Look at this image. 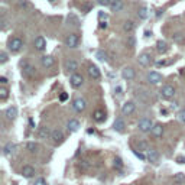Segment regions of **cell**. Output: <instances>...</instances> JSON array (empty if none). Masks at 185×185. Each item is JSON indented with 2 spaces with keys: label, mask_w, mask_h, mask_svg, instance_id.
Returning a JSON list of instances; mask_svg holds the SVG:
<instances>
[{
  "label": "cell",
  "mask_w": 185,
  "mask_h": 185,
  "mask_svg": "<svg viewBox=\"0 0 185 185\" xmlns=\"http://www.w3.org/2000/svg\"><path fill=\"white\" fill-rule=\"evenodd\" d=\"M8 97H9V90L6 87H2V88H0V100L4 101Z\"/></svg>",
  "instance_id": "32"
},
{
  "label": "cell",
  "mask_w": 185,
  "mask_h": 185,
  "mask_svg": "<svg viewBox=\"0 0 185 185\" xmlns=\"http://www.w3.org/2000/svg\"><path fill=\"white\" fill-rule=\"evenodd\" d=\"M135 109H136L135 103H133V101H127V103L123 104V107H121V114H123V116H130V114L135 111Z\"/></svg>",
  "instance_id": "6"
},
{
  "label": "cell",
  "mask_w": 185,
  "mask_h": 185,
  "mask_svg": "<svg viewBox=\"0 0 185 185\" xmlns=\"http://www.w3.org/2000/svg\"><path fill=\"white\" fill-rule=\"evenodd\" d=\"M174 39H175L177 42L182 41V35H181V33H175V35H174Z\"/></svg>",
  "instance_id": "42"
},
{
  "label": "cell",
  "mask_w": 185,
  "mask_h": 185,
  "mask_svg": "<svg viewBox=\"0 0 185 185\" xmlns=\"http://www.w3.org/2000/svg\"><path fill=\"white\" fill-rule=\"evenodd\" d=\"M156 49H158L159 54H165L166 51H168V44H166L165 41H158V44H156Z\"/></svg>",
  "instance_id": "25"
},
{
  "label": "cell",
  "mask_w": 185,
  "mask_h": 185,
  "mask_svg": "<svg viewBox=\"0 0 185 185\" xmlns=\"http://www.w3.org/2000/svg\"><path fill=\"white\" fill-rule=\"evenodd\" d=\"M135 75H136V72H135V69H133L132 67H125L123 71H121V77H123L125 80H127V81L133 80L135 78Z\"/></svg>",
  "instance_id": "9"
},
{
  "label": "cell",
  "mask_w": 185,
  "mask_h": 185,
  "mask_svg": "<svg viewBox=\"0 0 185 185\" xmlns=\"http://www.w3.org/2000/svg\"><path fill=\"white\" fill-rule=\"evenodd\" d=\"M69 81H71V85H72V87H74V88H78V87H81V85H83L84 78H83V75H80V74H72L71 78H69Z\"/></svg>",
  "instance_id": "7"
},
{
  "label": "cell",
  "mask_w": 185,
  "mask_h": 185,
  "mask_svg": "<svg viewBox=\"0 0 185 185\" xmlns=\"http://www.w3.org/2000/svg\"><path fill=\"white\" fill-rule=\"evenodd\" d=\"M26 149L29 152H36V149H38V145L35 143V142H29V143L26 145Z\"/></svg>",
  "instance_id": "33"
},
{
  "label": "cell",
  "mask_w": 185,
  "mask_h": 185,
  "mask_svg": "<svg viewBox=\"0 0 185 185\" xmlns=\"http://www.w3.org/2000/svg\"><path fill=\"white\" fill-rule=\"evenodd\" d=\"M121 166H123V162H121L120 158H116L114 159V168H117V169H121Z\"/></svg>",
  "instance_id": "36"
},
{
  "label": "cell",
  "mask_w": 185,
  "mask_h": 185,
  "mask_svg": "<svg viewBox=\"0 0 185 185\" xmlns=\"http://www.w3.org/2000/svg\"><path fill=\"white\" fill-rule=\"evenodd\" d=\"M95 58H97L98 61H101V62H106V61H107V54L104 52V51H97Z\"/></svg>",
  "instance_id": "30"
},
{
  "label": "cell",
  "mask_w": 185,
  "mask_h": 185,
  "mask_svg": "<svg viewBox=\"0 0 185 185\" xmlns=\"http://www.w3.org/2000/svg\"><path fill=\"white\" fill-rule=\"evenodd\" d=\"M22 175H23L25 178H32V177L35 175V168H32V166H29V165L23 166Z\"/></svg>",
  "instance_id": "24"
},
{
  "label": "cell",
  "mask_w": 185,
  "mask_h": 185,
  "mask_svg": "<svg viewBox=\"0 0 185 185\" xmlns=\"http://www.w3.org/2000/svg\"><path fill=\"white\" fill-rule=\"evenodd\" d=\"M8 54L6 52H0V64H6L8 62Z\"/></svg>",
  "instance_id": "35"
},
{
  "label": "cell",
  "mask_w": 185,
  "mask_h": 185,
  "mask_svg": "<svg viewBox=\"0 0 185 185\" xmlns=\"http://www.w3.org/2000/svg\"><path fill=\"white\" fill-rule=\"evenodd\" d=\"M153 126H155V125L152 123V120H149V119H142V120L139 121V125H137V127H139V130H140V132L146 133V132H151Z\"/></svg>",
  "instance_id": "2"
},
{
  "label": "cell",
  "mask_w": 185,
  "mask_h": 185,
  "mask_svg": "<svg viewBox=\"0 0 185 185\" xmlns=\"http://www.w3.org/2000/svg\"><path fill=\"white\" fill-rule=\"evenodd\" d=\"M184 72H185V71H184Z\"/></svg>",
  "instance_id": "50"
},
{
  "label": "cell",
  "mask_w": 185,
  "mask_h": 185,
  "mask_svg": "<svg viewBox=\"0 0 185 185\" xmlns=\"http://www.w3.org/2000/svg\"><path fill=\"white\" fill-rule=\"evenodd\" d=\"M174 182H177V184L185 182V174H182V172H178V174H175V177H174Z\"/></svg>",
  "instance_id": "31"
},
{
  "label": "cell",
  "mask_w": 185,
  "mask_h": 185,
  "mask_svg": "<svg viewBox=\"0 0 185 185\" xmlns=\"http://www.w3.org/2000/svg\"><path fill=\"white\" fill-rule=\"evenodd\" d=\"M123 29H125V32H133V29H135V23L132 22V20H126L125 25H123Z\"/></svg>",
  "instance_id": "28"
},
{
  "label": "cell",
  "mask_w": 185,
  "mask_h": 185,
  "mask_svg": "<svg viewBox=\"0 0 185 185\" xmlns=\"http://www.w3.org/2000/svg\"><path fill=\"white\" fill-rule=\"evenodd\" d=\"M159 159V152L156 149H149L147 151V161L152 163H156Z\"/></svg>",
  "instance_id": "12"
},
{
  "label": "cell",
  "mask_w": 185,
  "mask_h": 185,
  "mask_svg": "<svg viewBox=\"0 0 185 185\" xmlns=\"http://www.w3.org/2000/svg\"><path fill=\"white\" fill-rule=\"evenodd\" d=\"M113 127H114V130L116 132H123L125 130V127H126V123H125V120L121 119V117H117L116 120H114V125H113Z\"/></svg>",
  "instance_id": "11"
},
{
  "label": "cell",
  "mask_w": 185,
  "mask_h": 185,
  "mask_svg": "<svg viewBox=\"0 0 185 185\" xmlns=\"http://www.w3.org/2000/svg\"><path fill=\"white\" fill-rule=\"evenodd\" d=\"M51 135H52V132H51V129L49 127H41L38 132V136L39 139H48V137H51Z\"/></svg>",
  "instance_id": "19"
},
{
  "label": "cell",
  "mask_w": 185,
  "mask_h": 185,
  "mask_svg": "<svg viewBox=\"0 0 185 185\" xmlns=\"http://www.w3.org/2000/svg\"><path fill=\"white\" fill-rule=\"evenodd\" d=\"M98 26H100V29H106V28H107V22H100Z\"/></svg>",
  "instance_id": "45"
},
{
  "label": "cell",
  "mask_w": 185,
  "mask_h": 185,
  "mask_svg": "<svg viewBox=\"0 0 185 185\" xmlns=\"http://www.w3.org/2000/svg\"><path fill=\"white\" fill-rule=\"evenodd\" d=\"M65 68L68 69V71H75V69H78V64H77V61L69 59L65 62Z\"/></svg>",
  "instance_id": "26"
},
{
  "label": "cell",
  "mask_w": 185,
  "mask_h": 185,
  "mask_svg": "<svg viewBox=\"0 0 185 185\" xmlns=\"http://www.w3.org/2000/svg\"><path fill=\"white\" fill-rule=\"evenodd\" d=\"M152 136L153 137H162V135H163V127H162V125H155L153 127H152Z\"/></svg>",
  "instance_id": "18"
},
{
  "label": "cell",
  "mask_w": 185,
  "mask_h": 185,
  "mask_svg": "<svg viewBox=\"0 0 185 185\" xmlns=\"http://www.w3.org/2000/svg\"><path fill=\"white\" fill-rule=\"evenodd\" d=\"M178 120L181 121V123H185V109L178 111Z\"/></svg>",
  "instance_id": "34"
},
{
  "label": "cell",
  "mask_w": 185,
  "mask_h": 185,
  "mask_svg": "<svg viewBox=\"0 0 185 185\" xmlns=\"http://www.w3.org/2000/svg\"><path fill=\"white\" fill-rule=\"evenodd\" d=\"M147 81H149L151 84H159L161 81H162V75L156 71H151L149 74H147Z\"/></svg>",
  "instance_id": "8"
},
{
  "label": "cell",
  "mask_w": 185,
  "mask_h": 185,
  "mask_svg": "<svg viewBox=\"0 0 185 185\" xmlns=\"http://www.w3.org/2000/svg\"><path fill=\"white\" fill-rule=\"evenodd\" d=\"M0 83L3 84V85L4 84H8V78H6V77H0Z\"/></svg>",
  "instance_id": "46"
},
{
  "label": "cell",
  "mask_w": 185,
  "mask_h": 185,
  "mask_svg": "<svg viewBox=\"0 0 185 185\" xmlns=\"http://www.w3.org/2000/svg\"><path fill=\"white\" fill-rule=\"evenodd\" d=\"M93 117H94L95 121H103L104 119H106V114H104L103 110H95L94 114H93Z\"/></svg>",
  "instance_id": "27"
},
{
  "label": "cell",
  "mask_w": 185,
  "mask_h": 185,
  "mask_svg": "<svg viewBox=\"0 0 185 185\" xmlns=\"http://www.w3.org/2000/svg\"><path fill=\"white\" fill-rule=\"evenodd\" d=\"M4 114H6V117H8L9 120H15L16 117H18V109H16L15 106L9 107V109L4 111Z\"/></svg>",
  "instance_id": "21"
},
{
  "label": "cell",
  "mask_w": 185,
  "mask_h": 185,
  "mask_svg": "<svg viewBox=\"0 0 185 185\" xmlns=\"http://www.w3.org/2000/svg\"><path fill=\"white\" fill-rule=\"evenodd\" d=\"M116 91H117V94L120 95V94H121V87H117V88H116Z\"/></svg>",
  "instance_id": "48"
},
{
  "label": "cell",
  "mask_w": 185,
  "mask_h": 185,
  "mask_svg": "<svg viewBox=\"0 0 185 185\" xmlns=\"http://www.w3.org/2000/svg\"><path fill=\"white\" fill-rule=\"evenodd\" d=\"M98 4H101V6H110L111 4V0H97Z\"/></svg>",
  "instance_id": "38"
},
{
  "label": "cell",
  "mask_w": 185,
  "mask_h": 185,
  "mask_svg": "<svg viewBox=\"0 0 185 185\" xmlns=\"http://www.w3.org/2000/svg\"><path fill=\"white\" fill-rule=\"evenodd\" d=\"M51 2H54V0H51Z\"/></svg>",
  "instance_id": "49"
},
{
  "label": "cell",
  "mask_w": 185,
  "mask_h": 185,
  "mask_svg": "<svg viewBox=\"0 0 185 185\" xmlns=\"http://www.w3.org/2000/svg\"><path fill=\"white\" fill-rule=\"evenodd\" d=\"M137 61H139V65H142V67H147V65H151V62H152V57L149 55V54L143 52V54H140L139 55Z\"/></svg>",
  "instance_id": "10"
},
{
  "label": "cell",
  "mask_w": 185,
  "mask_h": 185,
  "mask_svg": "<svg viewBox=\"0 0 185 185\" xmlns=\"http://www.w3.org/2000/svg\"><path fill=\"white\" fill-rule=\"evenodd\" d=\"M23 46V41L20 38H12L9 41V49L12 52H19Z\"/></svg>",
  "instance_id": "1"
},
{
  "label": "cell",
  "mask_w": 185,
  "mask_h": 185,
  "mask_svg": "<svg viewBox=\"0 0 185 185\" xmlns=\"http://www.w3.org/2000/svg\"><path fill=\"white\" fill-rule=\"evenodd\" d=\"M147 15H149V12H147V8H145V6H142V8L139 9V12H137V16H139V19H146Z\"/></svg>",
  "instance_id": "29"
},
{
  "label": "cell",
  "mask_w": 185,
  "mask_h": 185,
  "mask_svg": "<svg viewBox=\"0 0 185 185\" xmlns=\"http://www.w3.org/2000/svg\"><path fill=\"white\" fill-rule=\"evenodd\" d=\"M133 153H135V155H136V156H137V158H139V159H142V161H145V159H146V158H147V156H145V155H143V153H142V152L133 151Z\"/></svg>",
  "instance_id": "39"
},
{
  "label": "cell",
  "mask_w": 185,
  "mask_h": 185,
  "mask_svg": "<svg viewBox=\"0 0 185 185\" xmlns=\"http://www.w3.org/2000/svg\"><path fill=\"white\" fill-rule=\"evenodd\" d=\"M139 151H149V147H147V143L146 142H143V140H142V142H139Z\"/></svg>",
  "instance_id": "37"
},
{
  "label": "cell",
  "mask_w": 185,
  "mask_h": 185,
  "mask_svg": "<svg viewBox=\"0 0 185 185\" xmlns=\"http://www.w3.org/2000/svg\"><path fill=\"white\" fill-rule=\"evenodd\" d=\"M51 139L55 142V143H59V142H62V139H64V135H62V132L61 130H52V135H51Z\"/></svg>",
  "instance_id": "23"
},
{
  "label": "cell",
  "mask_w": 185,
  "mask_h": 185,
  "mask_svg": "<svg viewBox=\"0 0 185 185\" xmlns=\"http://www.w3.org/2000/svg\"><path fill=\"white\" fill-rule=\"evenodd\" d=\"M15 152H16V143H12V142H9V143H6V146L3 147V153L6 156L13 155Z\"/></svg>",
  "instance_id": "14"
},
{
  "label": "cell",
  "mask_w": 185,
  "mask_h": 185,
  "mask_svg": "<svg viewBox=\"0 0 185 185\" xmlns=\"http://www.w3.org/2000/svg\"><path fill=\"white\" fill-rule=\"evenodd\" d=\"M72 107H74V110L75 111H78V113H81V111H84L85 110V107H87V101L84 100V98L78 97L74 100V103H72Z\"/></svg>",
  "instance_id": "4"
},
{
  "label": "cell",
  "mask_w": 185,
  "mask_h": 185,
  "mask_svg": "<svg viewBox=\"0 0 185 185\" xmlns=\"http://www.w3.org/2000/svg\"><path fill=\"white\" fill-rule=\"evenodd\" d=\"M161 95H162L163 98H166V100H169V98H172L175 95V88L172 87V85H163L162 90H161Z\"/></svg>",
  "instance_id": "5"
},
{
  "label": "cell",
  "mask_w": 185,
  "mask_h": 185,
  "mask_svg": "<svg viewBox=\"0 0 185 185\" xmlns=\"http://www.w3.org/2000/svg\"><path fill=\"white\" fill-rule=\"evenodd\" d=\"M87 71H88V75H90L91 78H94V80H98L100 78V75H101V74H100V69H98L95 65H90Z\"/></svg>",
  "instance_id": "16"
},
{
  "label": "cell",
  "mask_w": 185,
  "mask_h": 185,
  "mask_svg": "<svg viewBox=\"0 0 185 185\" xmlns=\"http://www.w3.org/2000/svg\"><path fill=\"white\" fill-rule=\"evenodd\" d=\"M22 71H23V75L25 77H32L35 74V68L32 67V65H29L28 62H23V65H22Z\"/></svg>",
  "instance_id": "15"
},
{
  "label": "cell",
  "mask_w": 185,
  "mask_h": 185,
  "mask_svg": "<svg viewBox=\"0 0 185 185\" xmlns=\"http://www.w3.org/2000/svg\"><path fill=\"white\" fill-rule=\"evenodd\" d=\"M33 45H35V48L38 49V51H44V49L46 48V41L42 38V36H38V38L35 39Z\"/></svg>",
  "instance_id": "17"
},
{
  "label": "cell",
  "mask_w": 185,
  "mask_h": 185,
  "mask_svg": "<svg viewBox=\"0 0 185 185\" xmlns=\"http://www.w3.org/2000/svg\"><path fill=\"white\" fill-rule=\"evenodd\" d=\"M67 129H68L69 132H77L80 129V121L75 120V119H71V120L67 123Z\"/></svg>",
  "instance_id": "22"
},
{
  "label": "cell",
  "mask_w": 185,
  "mask_h": 185,
  "mask_svg": "<svg viewBox=\"0 0 185 185\" xmlns=\"http://www.w3.org/2000/svg\"><path fill=\"white\" fill-rule=\"evenodd\" d=\"M33 185H46V181L44 179V178H38V179L35 181Z\"/></svg>",
  "instance_id": "40"
},
{
  "label": "cell",
  "mask_w": 185,
  "mask_h": 185,
  "mask_svg": "<svg viewBox=\"0 0 185 185\" xmlns=\"http://www.w3.org/2000/svg\"><path fill=\"white\" fill-rule=\"evenodd\" d=\"M80 42V36L77 33H69L67 38H65V45L69 46V48H77Z\"/></svg>",
  "instance_id": "3"
},
{
  "label": "cell",
  "mask_w": 185,
  "mask_h": 185,
  "mask_svg": "<svg viewBox=\"0 0 185 185\" xmlns=\"http://www.w3.org/2000/svg\"><path fill=\"white\" fill-rule=\"evenodd\" d=\"M125 3H123V0H111V4H110V9L113 12H120L123 9Z\"/></svg>",
  "instance_id": "20"
},
{
  "label": "cell",
  "mask_w": 185,
  "mask_h": 185,
  "mask_svg": "<svg viewBox=\"0 0 185 185\" xmlns=\"http://www.w3.org/2000/svg\"><path fill=\"white\" fill-rule=\"evenodd\" d=\"M177 162H178V163H185V156H178V158H177Z\"/></svg>",
  "instance_id": "43"
},
{
  "label": "cell",
  "mask_w": 185,
  "mask_h": 185,
  "mask_svg": "<svg viewBox=\"0 0 185 185\" xmlns=\"http://www.w3.org/2000/svg\"><path fill=\"white\" fill-rule=\"evenodd\" d=\"M156 65H158V67H161V65H166V62H165V61H158Z\"/></svg>",
  "instance_id": "47"
},
{
  "label": "cell",
  "mask_w": 185,
  "mask_h": 185,
  "mask_svg": "<svg viewBox=\"0 0 185 185\" xmlns=\"http://www.w3.org/2000/svg\"><path fill=\"white\" fill-rule=\"evenodd\" d=\"M127 45L129 46H135V38H133V36H129L127 38Z\"/></svg>",
  "instance_id": "41"
},
{
  "label": "cell",
  "mask_w": 185,
  "mask_h": 185,
  "mask_svg": "<svg viewBox=\"0 0 185 185\" xmlns=\"http://www.w3.org/2000/svg\"><path fill=\"white\" fill-rule=\"evenodd\" d=\"M41 64L44 68H51L54 64H55V59H54L52 57H49V55H46V57H42L41 58Z\"/></svg>",
  "instance_id": "13"
},
{
  "label": "cell",
  "mask_w": 185,
  "mask_h": 185,
  "mask_svg": "<svg viewBox=\"0 0 185 185\" xmlns=\"http://www.w3.org/2000/svg\"><path fill=\"white\" fill-rule=\"evenodd\" d=\"M67 98H68V94H67V93H62V94H61V97H59V100H61V101H65Z\"/></svg>",
  "instance_id": "44"
}]
</instances>
